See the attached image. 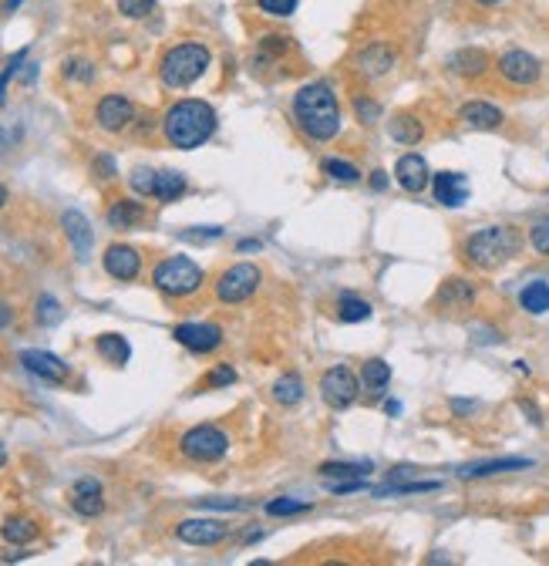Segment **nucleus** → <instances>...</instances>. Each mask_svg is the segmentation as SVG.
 <instances>
[{
  "label": "nucleus",
  "mask_w": 549,
  "mask_h": 566,
  "mask_svg": "<svg viewBox=\"0 0 549 566\" xmlns=\"http://www.w3.org/2000/svg\"><path fill=\"white\" fill-rule=\"evenodd\" d=\"M294 118L314 142H331L333 135L341 132V122H344L333 88L324 82L303 84L294 95Z\"/></svg>",
  "instance_id": "obj_1"
},
{
  "label": "nucleus",
  "mask_w": 549,
  "mask_h": 566,
  "mask_svg": "<svg viewBox=\"0 0 549 566\" xmlns=\"http://www.w3.org/2000/svg\"><path fill=\"white\" fill-rule=\"evenodd\" d=\"M162 132H166L172 149H200L216 132V112H213V105L196 98L176 101L166 112V118H162Z\"/></svg>",
  "instance_id": "obj_2"
},
{
  "label": "nucleus",
  "mask_w": 549,
  "mask_h": 566,
  "mask_svg": "<svg viewBox=\"0 0 549 566\" xmlns=\"http://www.w3.org/2000/svg\"><path fill=\"white\" fill-rule=\"evenodd\" d=\"M522 247V240L513 226H485L466 240V260L479 270H496L506 260H513Z\"/></svg>",
  "instance_id": "obj_3"
},
{
  "label": "nucleus",
  "mask_w": 549,
  "mask_h": 566,
  "mask_svg": "<svg viewBox=\"0 0 549 566\" xmlns=\"http://www.w3.org/2000/svg\"><path fill=\"white\" fill-rule=\"evenodd\" d=\"M213 61V54L206 44H176L162 54L159 61V78L166 88H189L206 75V67Z\"/></svg>",
  "instance_id": "obj_4"
},
{
  "label": "nucleus",
  "mask_w": 549,
  "mask_h": 566,
  "mask_svg": "<svg viewBox=\"0 0 549 566\" xmlns=\"http://www.w3.org/2000/svg\"><path fill=\"white\" fill-rule=\"evenodd\" d=\"M152 280L169 297H192L202 287V270L189 256H169L155 267Z\"/></svg>",
  "instance_id": "obj_5"
},
{
  "label": "nucleus",
  "mask_w": 549,
  "mask_h": 566,
  "mask_svg": "<svg viewBox=\"0 0 549 566\" xmlns=\"http://www.w3.org/2000/svg\"><path fill=\"white\" fill-rule=\"evenodd\" d=\"M179 449L192 462H219L230 452V435L216 428V425H196V428H189L183 435Z\"/></svg>",
  "instance_id": "obj_6"
},
{
  "label": "nucleus",
  "mask_w": 549,
  "mask_h": 566,
  "mask_svg": "<svg viewBox=\"0 0 549 566\" xmlns=\"http://www.w3.org/2000/svg\"><path fill=\"white\" fill-rule=\"evenodd\" d=\"M260 283H263L260 267H253V263H233V267L216 280V297L223 300V303H243V300H250L253 294L260 290Z\"/></svg>",
  "instance_id": "obj_7"
},
{
  "label": "nucleus",
  "mask_w": 549,
  "mask_h": 566,
  "mask_svg": "<svg viewBox=\"0 0 549 566\" xmlns=\"http://www.w3.org/2000/svg\"><path fill=\"white\" fill-rule=\"evenodd\" d=\"M398 65V54L391 44H384V41H371V44H361V48L354 51V58H350V67L367 78V82H378L384 75H391Z\"/></svg>",
  "instance_id": "obj_8"
},
{
  "label": "nucleus",
  "mask_w": 549,
  "mask_h": 566,
  "mask_svg": "<svg viewBox=\"0 0 549 566\" xmlns=\"http://www.w3.org/2000/svg\"><path fill=\"white\" fill-rule=\"evenodd\" d=\"M320 395L324 401L331 405V408H350L357 395H361V381H357V374L350 371V367L337 365L331 371H324V378H320Z\"/></svg>",
  "instance_id": "obj_9"
},
{
  "label": "nucleus",
  "mask_w": 549,
  "mask_h": 566,
  "mask_svg": "<svg viewBox=\"0 0 549 566\" xmlns=\"http://www.w3.org/2000/svg\"><path fill=\"white\" fill-rule=\"evenodd\" d=\"M499 75L509 84L526 88V84H536L543 78V65H539V58H533L529 51L516 48V51H506L499 58Z\"/></svg>",
  "instance_id": "obj_10"
},
{
  "label": "nucleus",
  "mask_w": 549,
  "mask_h": 566,
  "mask_svg": "<svg viewBox=\"0 0 549 566\" xmlns=\"http://www.w3.org/2000/svg\"><path fill=\"white\" fill-rule=\"evenodd\" d=\"M176 536L189 546H216L230 536V526L223 519H183L176 526Z\"/></svg>",
  "instance_id": "obj_11"
},
{
  "label": "nucleus",
  "mask_w": 549,
  "mask_h": 566,
  "mask_svg": "<svg viewBox=\"0 0 549 566\" xmlns=\"http://www.w3.org/2000/svg\"><path fill=\"white\" fill-rule=\"evenodd\" d=\"M20 365L31 371L34 378H41V381L48 384H65L67 381V365L61 358H54L51 350H20Z\"/></svg>",
  "instance_id": "obj_12"
},
{
  "label": "nucleus",
  "mask_w": 549,
  "mask_h": 566,
  "mask_svg": "<svg viewBox=\"0 0 549 566\" xmlns=\"http://www.w3.org/2000/svg\"><path fill=\"white\" fill-rule=\"evenodd\" d=\"M176 341L183 348L196 350V354H209V350H216L223 344V331H219L216 324H179L176 327Z\"/></svg>",
  "instance_id": "obj_13"
},
{
  "label": "nucleus",
  "mask_w": 549,
  "mask_h": 566,
  "mask_svg": "<svg viewBox=\"0 0 549 566\" xmlns=\"http://www.w3.org/2000/svg\"><path fill=\"white\" fill-rule=\"evenodd\" d=\"M95 115H98V125L105 132H122V129H129V122L135 118V108L125 95H105L98 101Z\"/></svg>",
  "instance_id": "obj_14"
},
{
  "label": "nucleus",
  "mask_w": 549,
  "mask_h": 566,
  "mask_svg": "<svg viewBox=\"0 0 549 566\" xmlns=\"http://www.w3.org/2000/svg\"><path fill=\"white\" fill-rule=\"evenodd\" d=\"M432 189L435 200L442 202V206H449V209H459V206L468 202V179L462 172H435Z\"/></svg>",
  "instance_id": "obj_15"
},
{
  "label": "nucleus",
  "mask_w": 549,
  "mask_h": 566,
  "mask_svg": "<svg viewBox=\"0 0 549 566\" xmlns=\"http://www.w3.org/2000/svg\"><path fill=\"white\" fill-rule=\"evenodd\" d=\"M395 179L404 193H421L425 185L432 183V172H428V162L415 155V152H408V155H401L398 166H395Z\"/></svg>",
  "instance_id": "obj_16"
},
{
  "label": "nucleus",
  "mask_w": 549,
  "mask_h": 566,
  "mask_svg": "<svg viewBox=\"0 0 549 566\" xmlns=\"http://www.w3.org/2000/svg\"><path fill=\"white\" fill-rule=\"evenodd\" d=\"M105 270H108V277H115V280H135L138 270H142V256H138L135 247L115 243V247L105 250Z\"/></svg>",
  "instance_id": "obj_17"
},
{
  "label": "nucleus",
  "mask_w": 549,
  "mask_h": 566,
  "mask_svg": "<svg viewBox=\"0 0 549 566\" xmlns=\"http://www.w3.org/2000/svg\"><path fill=\"white\" fill-rule=\"evenodd\" d=\"M61 226H65L67 240H71V247H75V256L88 263V256H91V243H95V233H91V223L78 213V209H67L65 216H61Z\"/></svg>",
  "instance_id": "obj_18"
},
{
  "label": "nucleus",
  "mask_w": 549,
  "mask_h": 566,
  "mask_svg": "<svg viewBox=\"0 0 549 566\" xmlns=\"http://www.w3.org/2000/svg\"><path fill=\"white\" fill-rule=\"evenodd\" d=\"M71 509L78 513V516H101V509H105V499H101V483L98 479H91V476H84L75 483L71 489Z\"/></svg>",
  "instance_id": "obj_19"
},
{
  "label": "nucleus",
  "mask_w": 549,
  "mask_h": 566,
  "mask_svg": "<svg viewBox=\"0 0 549 566\" xmlns=\"http://www.w3.org/2000/svg\"><path fill=\"white\" fill-rule=\"evenodd\" d=\"M435 303L442 311H468L475 303V283L462 280V277H451L442 283V290L435 294Z\"/></svg>",
  "instance_id": "obj_20"
},
{
  "label": "nucleus",
  "mask_w": 549,
  "mask_h": 566,
  "mask_svg": "<svg viewBox=\"0 0 549 566\" xmlns=\"http://www.w3.org/2000/svg\"><path fill=\"white\" fill-rule=\"evenodd\" d=\"M459 118L466 122L468 129H479V132H496L502 125V108H496L492 101H468L462 105Z\"/></svg>",
  "instance_id": "obj_21"
},
{
  "label": "nucleus",
  "mask_w": 549,
  "mask_h": 566,
  "mask_svg": "<svg viewBox=\"0 0 549 566\" xmlns=\"http://www.w3.org/2000/svg\"><path fill=\"white\" fill-rule=\"evenodd\" d=\"M533 459H519V455H509V459H489V462H472V466L459 468V479H485V476H499V472H516V468H529Z\"/></svg>",
  "instance_id": "obj_22"
},
{
  "label": "nucleus",
  "mask_w": 549,
  "mask_h": 566,
  "mask_svg": "<svg viewBox=\"0 0 549 566\" xmlns=\"http://www.w3.org/2000/svg\"><path fill=\"white\" fill-rule=\"evenodd\" d=\"M485 67H489V54L482 48H462L449 54V71L459 78H479L485 75Z\"/></svg>",
  "instance_id": "obj_23"
},
{
  "label": "nucleus",
  "mask_w": 549,
  "mask_h": 566,
  "mask_svg": "<svg viewBox=\"0 0 549 566\" xmlns=\"http://www.w3.org/2000/svg\"><path fill=\"white\" fill-rule=\"evenodd\" d=\"M95 350H98L108 365H118V367L129 365V358H132V348H129V341H125L122 334H101L98 341H95Z\"/></svg>",
  "instance_id": "obj_24"
},
{
  "label": "nucleus",
  "mask_w": 549,
  "mask_h": 566,
  "mask_svg": "<svg viewBox=\"0 0 549 566\" xmlns=\"http://www.w3.org/2000/svg\"><path fill=\"white\" fill-rule=\"evenodd\" d=\"M145 219V206L135 200H118L112 209H108V223L115 226V230H132L135 223H142Z\"/></svg>",
  "instance_id": "obj_25"
},
{
  "label": "nucleus",
  "mask_w": 549,
  "mask_h": 566,
  "mask_svg": "<svg viewBox=\"0 0 549 566\" xmlns=\"http://www.w3.org/2000/svg\"><path fill=\"white\" fill-rule=\"evenodd\" d=\"M185 193V176L183 172H172V169H166V172H155V189H152V196L159 202H176L179 196Z\"/></svg>",
  "instance_id": "obj_26"
},
{
  "label": "nucleus",
  "mask_w": 549,
  "mask_h": 566,
  "mask_svg": "<svg viewBox=\"0 0 549 566\" xmlns=\"http://www.w3.org/2000/svg\"><path fill=\"white\" fill-rule=\"evenodd\" d=\"M388 132H391V138L401 142V145H418V142L425 138V125H421L415 115H398L388 125Z\"/></svg>",
  "instance_id": "obj_27"
},
{
  "label": "nucleus",
  "mask_w": 549,
  "mask_h": 566,
  "mask_svg": "<svg viewBox=\"0 0 549 566\" xmlns=\"http://www.w3.org/2000/svg\"><path fill=\"white\" fill-rule=\"evenodd\" d=\"M519 303H522V311H529V314H546L549 311V283L546 280H533L522 287V294H519Z\"/></svg>",
  "instance_id": "obj_28"
},
{
  "label": "nucleus",
  "mask_w": 549,
  "mask_h": 566,
  "mask_svg": "<svg viewBox=\"0 0 549 566\" xmlns=\"http://www.w3.org/2000/svg\"><path fill=\"white\" fill-rule=\"evenodd\" d=\"M324 483H333V479H365L371 472V462H324L317 468Z\"/></svg>",
  "instance_id": "obj_29"
},
{
  "label": "nucleus",
  "mask_w": 549,
  "mask_h": 566,
  "mask_svg": "<svg viewBox=\"0 0 549 566\" xmlns=\"http://www.w3.org/2000/svg\"><path fill=\"white\" fill-rule=\"evenodd\" d=\"M361 381H365L367 391H384L388 381H391V365L381 361V358H371V361L361 367Z\"/></svg>",
  "instance_id": "obj_30"
},
{
  "label": "nucleus",
  "mask_w": 549,
  "mask_h": 566,
  "mask_svg": "<svg viewBox=\"0 0 549 566\" xmlns=\"http://www.w3.org/2000/svg\"><path fill=\"white\" fill-rule=\"evenodd\" d=\"M337 314H341L344 324H361V320L371 317V303L361 297H354V294H341V300H337Z\"/></svg>",
  "instance_id": "obj_31"
},
{
  "label": "nucleus",
  "mask_w": 549,
  "mask_h": 566,
  "mask_svg": "<svg viewBox=\"0 0 549 566\" xmlns=\"http://www.w3.org/2000/svg\"><path fill=\"white\" fill-rule=\"evenodd\" d=\"M435 489H442V483H398V479H391L388 485H378V489H371L378 499L381 496H418V492H435Z\"/></svg>",
  "instance_id": "obj_32"
},
{
  "label": "nucleus",
  "mask_w": 549,
  "mask_h": 566,
  "mask_svg": "<svg viewBox=\"0 0 549 566\" xmlns=\"http://www.w3.org/2000/svg\"><path fill=\"white\" fill-rule=\"evenodd\" d=\"M273 398L280 401V405H297L300 398H303V381H300V374H283V378H277V384H273Z\"/></svg>",
  "instance_id": "obj_33"
},
{
  "label": "nucleus",
  "mask_w": 549,
  "mask_h": 566,
  "mask_svg": "<svg viewBox=\"0 0 549 566\" xmlns=\"http://www.w3.org/2000/svg\"><path fill=\"white\" fill-rule=\"evenodd\" d=\"M320 172H324V176H331L333 183H344V185L361 183L357 166H350V162H344V159H324V162H320Z\"/></svg>",
  "instance_id": "obj_34"
},
{
  "label": "nucleus",
  "mask_w": 549,
  "mask_h": 566,
  "mask_svg": "<svg viewBox=\"0 0 549 566\" xmlns=\"http://www.w3.org/2000/svg\"><path fill=\"white\" fill-rule=\"evenodd\" d=\"M0 533H4V539H7V543H17V546H24V543H31L34 536H37V526H34L31 519L17 516V519H7Z\"/></svg>",
  "instance_id": "obj_35"
},
{
  "label": "nucleus",
  "mask_w": 549,
  "mask_h": 566,
  "mask_svg": "<svg viewBox=\"0 0 549 566\" xmlns=\"http://www.w3.org/2000/svg\"><path fill=\"white\" fill-rule=\"evenodd\" d=\"M61 317H65V311H61V303L51 297V294L37 297V324H44V327H54V324H58Z\"/></svg>",
  "instance_id": "obj_36"
},
{
  "label": "nucleus",
  "mask_w": 549,
  "mask_h": 566,
  "mask_svg": "<svg viewBox=\"0 0 549 566\" xmlns=\"http://www.w3.org/2000/svg\"><path fill=\"white\" fill-rule=\"evenodd\" d=\"M314 502L303 499H270L267 502V516H297V513H307Z\"/></svg>",
  "instance_id": "obj_37"
},
{
  "label": "nucleus",
  "mask_w": 549,
  "mask_h": 566,
  "mask_svg": "<svg viewBox=\"0 0 549 566\" xmlns=\"http://www.w3.org/2000/svg\"><path fill=\"white\" fill-rule=\"evenodd\" d=\"M152 7H155V0H118V11H122L125 17H132V20L149 17Z\"/></svg>",
  "instance_id": "obj_38"
},
{
  "label": "nucleus",
  "mask_w": 549,
  "mask_h": 566,
  "mask_svg": "<svg viewBox=\"0 0 549 566\" xmlns=\"http://www.w3.org/2000/svg\"><path fill=\"white\" fill-rule=\"evenodd\" d=\"M129 183L138 196H152V189H155V172L152 169H135L132 176H129Z\"/></svg>",
  "instance_id": "obj_39"
},
{
  "label": "nucleus",
  "mask_w": 549,
  "mask_h": 566,
  "mask_svg": "<svg viewBox=\"0 0 549 566\" xmlns=\"http://www.w3.org/2000/svg\"><path fill=\"white\" fill-rule=\"evenodd\" d=\"M196 506L202 509H219V513H239V509H250L247 499H196Z\"/></svg>",
  "instance_id": "obj_40"
},
{
  "label": "nucleus",
  "mask_w": 549,
  "mask_h": 566,
  "mask_svg": "<svg viewBox=\"0 0 549 566\" xmlns=\"http://www.w3.org/2000/svg\"><path fill=\"white\" fill-rule=\"evenodd\" d=\"M300 0H260V11L270 17H290L297 11Z\"/></svg>",
  "instance_id": "obj_41"
},
{
  "label": "nucleus",
  "mask_w": 549,
  "mask_h": 566,
  "mask_svg": "<svg viewBox=\"0 0 549 566\" xmlns=\"http://www.w3.org/2000/svg\"><path fill=\"white\" fill-rule=\"evenodd\" d=\"M354 112H357V118L365 122V125H371V122H378L381 118V105L374 98H357L354 101Z\"/></svg>",
  "instance_id": "obj_42"
},
{
  "label": "nucleus",
  "mask_w": 549,
  "mask_h": 566,
  "mask_svg": "<svg viewBox=\"0 0 549 566\" xmlns=\"http://www.w3.org/2000/svg\"><path fill=\"white\" fill-rule=\"evenodd\" d=\"M236 381V371L233 365H219L209 371V378H206V388H226V384Z\"/></svg>",
  "instance_id": "obj_43"
},
{
  "label": "nucleus",
  "mask_w": 549,
  "mask_h": 566,
  "mask_svg": "<svg viewBox=\"0 0 549 566\" xmlns=\"http://www.w3.org/2000/svg\"><path fill=\"white\" fill-rule=\"evenodd\" d=\"M529 243H533L536 253H549V219L536 223L533 233H529Z\"/></svg>",
  "instance_id": "obj_44"
},
{
  "label": "nucleus",
  "mask_w": 549,
  "mask_h": 566,
  "mask_svg": "<svg viewBox=\"0 0 549 566\" xmlns=\"http://www.w3.org/2000/svg\"><path fill=\"white\" fill-rule=\"evenodd\" d=\"M24 58H27V51H17L14 58H11V61H7V67H4V71H0V95H4V88H7V82H11V78H14L17 71H20V65H24Z\"/></svg>",
  "instance_id": "obj_45"
},
{
  "label": "nucleus",
  "mask_w": 549,
  "mask_h": 566,
  "mask_svg": "<svg viewBox=\"0 0 549 566\" xmlns=\"http://www.w3.org/2000/svg\"><path fill=\"white\" fill-rule=\"evenodd\" d=\"M65 75L67 78H78V82H91V78H95V67L88 65V61H67Z\"/></svg>",
  "instance_id": "obj_46"
},
{
  "label": "nucleus",
  "mask_w": 549,
  "mask_h": 566,
  "mask_svg": "<svg viewBox=\"0 0 549 566\" xmlns=\"http://www.w3.org/2000/svg\"><path fill=\"white\" fill-rule=\"evenodd\" d=\"M185 240H196V243H202V240H219L223 236V230L219 226H200V230H192V233H183Z\"/></svg>",
  "instance_id": "obj_47"
},
{
  "label": "nucleus",
  "mask_w": 549,
  "mask_h": 566,
  "mask_svg": "<svg viewBox=\"0 0 549 566\" xmlns=\"http://www.w3.org/2000/svg\"><path fill=\"white\" fill-rule=\"evenodd\" d=\"M479 405L475 401H462V398H451V412H459V415H466V412H475Z\"/></svg>",
  "instance_id": "obj_48"
},
{
  "label": "nucleus",
  "mask_w": 549,
  "mask_h": 566,
  "mask_svg": "<svg viewBox=\"0 0 549 566\" xmlns=\"http://www.w3.org/2000/svg\"><path fill=\"white\" fill-rule=\"evenodd\" d=\"M95 169H101V172H105V179H112V176H115V162H112L108 155H101L98 162H95Z\"/></svg>",
  "instance_id": "obj_49"
},
{
  "label": "nucleus",
  "mask_w": 549,
  "mask_h": 566,
  "mask_svg": "<svg viewBox=\"0 0 549 566\" xmlns=\"http://www.w3.org/2000/svg\"><path fill=\"white\" fill-rule=\"evenodd\" d=\"M519 408L529 415V421H533V425H539V421H543V418H539V408H536L533 401H519Z\"/></svg>",
  "instance_id": "obj_50"
},
{
  "label": "nucleus",
  "mask_w": 549,
  "mask_h": 566,
  "mask_svg": "<svg viewBox=\"0 0 549 566\" xmlns=\"http://www.w3.org/2000/svg\"><path fill=\"white\" fill-rule=\"evenodd\" d=\"M11 320H14V311H11V307L0 300V327H11Z\"/></svg>",
  "instance_id": "obj_51"
},
{
  "label": "nucleus",
  "mask_w": 549,
  "mask_h": 566,
  "mask_svg": "<svg viewBox=\"0 0 549 566\" xmlns=\"http://www.w3.org/2000/svg\"><path fill=\"white\" fill-rule=\"evenodd\" d=\"M371 185H374L378 193H381V189H388V172H381V169H378V172L371 176Z\"/></svg>",
  "instance_id": "obj_52"
},
{
  "label": "nucleus",
  "mask_w": 549,
  "mask_h": 566,
  "mask_svg": "<svg viewBox=\"0 0 549 566\" xmlns=\"http://www.w3.org/2000/svg\"><path fill=\"white\" fill-rule=\"evenodd\" d=\"M384 412H388V415H401V405L398 401H388V405H384Z\"/></svg>",
  "instance_id": "obj_53"
},
{
  "label": "nucleus",
  "mask_w": 549,
  "mask_h": 566,
  "mask_svg": "<svg viewBox=\"0 0 549 566\" xmlns=\"http://www.w3.org/2000/svg\"><path fill=\"white\" fill-rule=\"evenodd\" d=\"M24 0H4V14H11V11H17Z\"/></svg>",
  "instance_id": "obj_54"
},
{
  "label": "nucleus",
  "mask_w": 549,
  "mask_h": 566,
  "mask_svg": "<svg viewBox=\"0 0 549 566\" xmlns=\"http://www.w3.org/2000/svg\"><path fill=\"white\" fill-rule=\"evenodd\" d=\"M239 250H260V243H256V240H243Z\"/></svg>",
  "instance_id": "obj_55"
},
{
  "label": "nucleus",
  "mask_w": 549,
  "mask_h": 566,
  "mask_svg": "<svg viewBox=\"0 0 549 566\" xmlns=\"http://www.w3.org/2000/svg\"><path fill=\"white\" fill-rule=\"evenodd\" d=\"M479 7H496V4H506V0H475Z\"/></svg>",
  "instance_id": "obj_56"
},
{
  "label": "nucleus",
  "mask_w": 549,
  "mask_h": 566,
  "mask_svg": "<svg viewBox=\"0 0 549 566\" xmlns=\"http://www.w3.org/2000/svg\"><path fill=\"white\" fill-rule=\"evenodd\" d=\"M4 202H7V189H4V185H0V206H4Z\"/></svg>",
  "instance_id": "obj_57"
},
{
  "label": "nucleus",
  "mask_w": 549,
  "mask_h": 566,
  "mask_svg": "<svg viewBox=\"0 0 549 566\" xmlns=\"http://www.w3.org/2000/svg\"><path fill=\"white\" fill-rule=\"evenodd\" d=\"M4 462H7V449H4V445H0V466H4Z\"/></svg>",
  "instance_id": "obj_58"
},
{
  "label": "nucleus",
  "mask_w": 549,
  "mask_h": 566,
  "mask_svg": "<svg viewBox=\"0 0 549 566\" xmlns=\"http://www.w3.org/2000/svg\"><path fill=\"white\" fill-rule=\"evenodd\" d=\"M4 142H7V132H0V145H4Z\"/></svg>",
  "instance_id": "obj_59"
}]
</instances>
